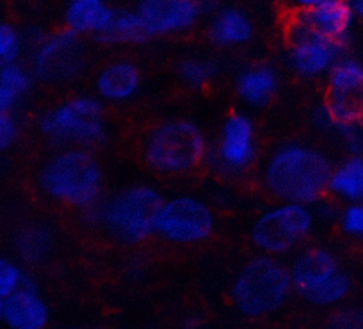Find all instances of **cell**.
Segmentation results:
<instances>
[{
    "instance_id": "7402d4cb",
    "label": "cell",
    "mask_w": 363,
    "mask_h": 329,
    "mask_svg": "<svg viewBox=\"0 0 363 329\" xmlns=\"http://www.w3.org/2000/svg\"><path fill=\"white\" fill-rule=\"evenodd\" d=\"M13 247L23 264L40 265L50 257L54 247V233L41 223H29L18 228L13 239Z\"/></svg>"
},
{
    "instance_id": "ffe728a7",
    "label": "cell",
    "mask_w": 363,
    "mask_h": 329,
    "mask_svg": "<svg viewBox=\"0 0 363 329\" xmlns=\"http://www.w3.org/2000/svg\"><path fill=\"white\" fill-rule=\"evenodd\" d=\"M207 38L219 48L246 47L255 38L253 20L239 8L216 9L207 23Z\"/></svg>"
},
{
    "instance_id": "4316f807",
    "label": "cell",
    "mask_w": 363,
    "mask_h": 329,
    "mask_svg": "<svg viewBox=\"0 0 363 329\" xmlns=\"http://www.w3.org/2000/svg\"><path fill=\"white\" fill-rule=\"evenodd\" d=\"M337 226L344 237L363 242V201L349 203L338 210Z\"/></svg>"
},
{
    "instance_id": "6da1fadb",
    "label": "cell",
    "mask_w": 363,
    "mask_h": 329,
    "mask_svg": "<svg viewBox=\"0 0 363 329\" xmlns=\"http://www.w3.org/2000/svg\"><path fill=\"white\" fill-rule=\"evenodd\" d=\"M333 162L317 146L285 141L262 159L258 184L274 201L313 206L328 196Z\"/></svg>"
},
{
    "instance_id": "2e32d148",
    "label": "cell",
    "mask_w": 363,
    "mask_h": 329,
    "mask_svg": "<svg viewBox=\"0 0 363 329\" xmlns=\"http://www.w3.org/2000/svg\"><path fill=\"white\" fill-rule=\"evenodd\" d=\"M50 308L33 279L4 299L2 325L6 329H47Z\"/></svg>"
},
{
    "instance_id": "ba28073f",
    "label": "cell",
    "mask_w": 363,
    "mask_h": 329,
    "mask_svg": "<svg viewBox=\"0 0 363 329\" xmlns=\"http://www.w3.org/2000/svg\"><path fill=\"white\" fill-rule=\"evenodd\" d=\"M315 221L313 206L277 201L255 219L250 240L262 255L278 258L301 246L315 228Z\"/></svg>"
},
{
    "instance_id": "8fae6325",
    "label": "cell",
    "mask_w": 363,
    "mask_h": 329,
    "mask_svg": "<svg viewBox=\"0 0 363 329\" xmlns=\"http://www.w3.org/2000/svg\"><path fill=\"white\" fill-rule=\"evenodd\" d=\"M23 36L30 47L29 66L36 80L48 86H61L72 82L82 73L86 65L79 34L62 27L48 34Z\"/></svg>"
},
{
    "instance_id": "52a82bcc",
    "label": "cell",
    "mask_w": 363,
    "mask_h": 329,
    "mask_svg": "<svg viewBox=\"0 0 363 329\" xmlns=\"http://www.w3.org/2000/svg\"><path fill=\"white\" fill-rule=\"evenodd\" d=\"M291 279L294 292L315 308L344 303L351 294V278L342 271L338 258L330 250L312 246L292 260Z\"/></svg>"
},
{
    "instance_id": "484cf974",
    "label": "cell",
    "mask_w": 363,
    "mask_h": 329,
    "mask_svg": "<svg viewBox=\"0 0 363 329\" xmlns=\"http://www.w3.org/2000/svg\"><path fill=\"white\" fill-rule=\"evenodd\" d=\"M26 36L9 22H0V66L20 61L26 50Z\"/></svg>"
},
{
    "instance_id": "5b68a950",
    "label": "cell",
    "mask_w": 363,
    "mask_h": 329,
    "mask_svg": "<svg viewBox=\"0 0 363 329\" xmlns=\"http://www.w3.org/2000/svg\"><path fill=\"white\" fill-rule=\"evenodd\" d=\"M162 201L164 196L153 185H127L100 199L95 228L118 246H141L153 239V221Z\"/></svg>"
},
{
    "instance_id": "4dcf8cb0",
    "label": "cell",
    "mask_w": 363,
    "mask_h": 329,
    "mask_svg": "<svg viewBox=\"0 0 363 329\" xmlns=\"http://www.w3.org/2000/svg\"><path fill=\"white\" fill-rule=\"evenodd\" d=\"M20 101H22V98L16 96L13 91L0 84V113H13L18 107Z\"/></svg>"
},
{
    "instance_id": "4fadbf2b",
    "label": "cell",
    "mask_w": 363,
    "mask_h": 329,
    "mask_svg": "<svg viewBox=\"0 0 363 329\" xmlns=\"http://www.w3.org/2000/svg\"><path fill=\"white\" fill-rule=\"evenodd\" d=\"M324 108L338 125H354L363 121V62L354 57H344L324 77Z\"/></svg>"
},
{
    "instance_id": "44dd1931",
    "label": "cell",
    "mask_w": 363,
    "mask_h": 329,
    "mask_svg": "<svg viewBox=\"0 0 363 329\" xmlns=\"http://www.w3.org/2000/svg\"><path fill=\"white\" fill-rule=\"evenodd\" d=\"M328 196L342 205L363 201V155L347 153L340 162L333 164Z\"/></svg>"
},
{
    "instance_id": "d590c367",
    "label": "cell",
    "mask_w": 363,
    "mask_h": 329,
    "mask_svg": "<svg viewBox=\"0 0 363 329\" xmlns=\"http://www.w3.org/2000/svg\"><path fill=\"white\" fill-rule=\"evenodd\" d=\"M362 123H363V121H362Z\"/></svg>"
},
{
    "instance_id": "836d02e7",
    "label": "cell",
    "mask_w": 363,
    "mask_h": 329,
    "mask_svg": "<svg viewBox=\"0 0 363 329\" xmlns=\"http://www.w3.org/2000/svg\"><path fill=\"white\" fill-rule=\"evenodd\" d=\"M2 317H4V299H0V325H2Z\"/></svg>"
},
{
    "instance_id": "f1b7e54d",
    "label": "cell",
    "mask_w": 363,
    "mask_h": 329,
    "mask_svg": "<svg viewBox=\"0 0 363 329\" xmlns=\"http://www.w3.org/2000/svg\"><path fill=\"white\" fill-rule=\"evenodd\" d=\"M20 135V125L13 113H0V153L8 152L16 145Z\"/></svg>"
},
{
    "instance_id": "1f68e13d",
    "label": "cell",
    "mask_w": 363,
    "mask_h": 329,
    "mask_svg": "<svg viewBox=\"0 0 363 329\" xmlns=\"http://www.w3.org/2000/svg\"><path fill=\"white\" fill-rule=\"evenodd\" d=\"M289 2H291V6L296 11H303V9H310L313 8V6L323 4L326 0H289Z\"/></svg>"
},
{
    "instance_id": "ac0fdd59",
    "label": "cell",
    "mask_w": 363,
    "mask_h": 329,
    "mask_svg": "<svg viewBox=\"0 0 363 329\" xmlns=\"http://www.w3.org/2000/svg\"><path fill=\"white\" fill-rule=\"evenodd\" d=\"M141 87V69L127 59H120V61H113L102 66L95 77V94L104 104H128L138 96Z\"/></svg>"
},
{
    "instance_id": "603a6c76",
    "label": "cell",
    "mask_w": 363,
    "mask_h": 329,
    "mask_svg": "<svg viewBox=\"0 0 363 329\" xmlns=\"http://www.w3.org/2000/svg\"><path fill=\"white\" fill-rule=\"evenodd\" d=\"M148 40V34H146L135 9H132V11H116L109 29L102 36L96 38V41H100V43L113 45V47L141 45Z\"/></svg>"
},
{
    "instance_id": "3957f363",
    "label": "cell",
    "mask_w": 363,
    "mask_h": 329,
    "mask_svg": "<svg viewBox=\"0 0 363 329\" xmlns=\"http://www.w3.org/2000/svg\"><path fill=\"white\" fill-rule=\"evenodd\" d=\"M208 143L203 128L187 118H169L150 125L139 139V157L146 169L162 178H184L207 166Z\"/></svg>"
},
{
    "instance_id": "d6a6232c",
    "label": "cell",
    "mask_w": 363,
    "mask_h": 329,
    "mask_svg": "<svg viewBox=\"0 0 363 329\" xmlns=\"http://www.w3.org/2000/svg\"><path fill=\"white\" fill-rule=\"evenodd\" d=\"M349 6H351L352 13L358 20H363V0H347Z\"/></svg>"
},
{
    "instance_id": "7c38bea8",
    "label": "cell",
    "mask_w": 363,
    "mask_h": 329,
    "mask_svg": "<svg viewBox=\"0 0 363 329\" xmlns=\"http://www.w3.org/2000/svg\"><path fill=\"white\" fill-rule=\"evenodd\" d=\"M285 65L298 79H324L345 55V45L328 40L291 16L285 26Z\"/></svg>"
},
{
    "instance_id": "d4e9b609",
    "label": "cell",
    "mask_w": 363,
    "mask_h": 329,
    "mask_svg": "<svg viewBox=\"0 0 363 329\" xmlns=\"http://www.w3.org/2000/svg\"><path fill=\"white\" fill-rule=\"evenodd\" d=\"M34 82H36V77H34L33 69L29 65H23L22 61H13L0 66V84L13 91L22 100L30 93Z\"/></svg>"
},
{
    "instance_id": "e575fe53",
    "label": "cell",
    "mask_w": 363,
    "mask_h": 329,
    "mask_svg": "<svg viewBox=\"0 0 363 329\" xmlns=\"http://www.w3.org/2000/svg\"><path fill=\"white\" fill-rule=\"evenodd\" d=\"M72 329H79V328H72Z\"/></svg>"
},
{
    "instance_id": "30bf717a",
    "label": "cell",
    "mask_w": 363,
    "mask_h": 329,
    "mask_svg": "<svg viewBox=\"0 0 363 329\" xmlns=\"http://www.w3.org/2000/svg\"><path fill=\"white\" fill-rule=\"evenodd\" d=\"M214 232V210L193 194L164 198L153 221V239L169 246H196L207 242Z\"/></svg>"
},
{
    "instance_id": "cb8c5ba5",
    "label": "cell",
    "mask_w": 363,
    "mask_h": 329,
    "mask_svg": "<svg viewBox=\"0 0 363 329\" xmlns=\"http://www.w3.org/2000/svg\"><path fill=\"white\" fill-rule=\"evenodd\" d=\"M219 75L218 62L203 57L180 59L174 66V77L182 86L189 89H201Z\"/></svg>"
},
{
    "instance_id": "277c9868",
    "label": "cell",
    "mask_w": 363,
    "mask_h": 329,
    "mask_svg": "<svg viewBox=\"0 0 363 329\" xmlns=\"http://www.w3.org/2000/svg\"><path fill=\"white\" fill-rule=\"evenodd\" d=\"M36 130L54 148L95 150L109 139L106 104L96 94H72L45 108Z\"/></svg>"
},
{
    "instance_id": "9c48e42d",
    "label": "cell",
    "mask_w": 363,
    "mask_h": 329,
    "mask_svg": "<svg viewBox=\"0 0 363 329\" xmlns=\"http://www.w3.org/2000/svg\"><path fill=\"white\" fill-rule=\"evenodd\" d=\"M260 159L257 125L246 113H232L223 120L218 138L208 148L207 167L225 180H242Z\"/></svg>"
},
{
    "instance_id": "d6986e66",
    "label": "cell",
    "mask_w": 363,
    "mask_h": 329,
    "mask_svg": "<svg viewBox=\"0 0 363 329\" xmlns=\"http://www.w3.org/2000/svg\"><path fill=\"white\" fill-rule=\"evenodd\" d=\"M116 9L107 0H66L62 27L79 36H102L113 23Z\"/></svg>"
},
{
    "instance_id": "8992f818",
    "label": "cell",
    "mask_w": 363,
    "mask_h": 329,
    "mask_svg": "<svg viewBox=\"0 0 363 329\" xmlns=\"http://www.w3.org/2000/svg\"><path fill=\"white\" fill-rule=\"evenodd\" d=\"M291 271L277 257L258 255L247 260L230 285V299L240 315L267 317L280 311L291 299Z\"/></svg>"
},
{
    "instance_id": "e0dca14e",
    "label": "cell",
    "mask_w": 363,
    "mask_h": 329,
    "mask_svg": "<svg viewBox=\"0 0 363 329\" xmlns=\"http://www.w3.org/2000/svg\"><path fill=\"white\" fill-rule=\"evenodd\" d=\"M292 16L313 33L344 45L351 36L356 20L347 0H326L323 4L303 11L294 9Z\"/></svg>"
},
{
    "instance_id": "7a4b0ae2",
    "label": "cell",
    "mask_w": 363,
    "mask_h": 329,
    "mask_svg": "<svg viewBox=\"0 0 363 329\" xmlns=\"http://www.w3.org/2000/svg\"><path fill=\"white\" fill-rule=\"evenodd\" d=\"M43 199L77 213L104 198V169L93 150L55 148L34 174Z\"/></svg>"
},
{
    "instance_id": "5bb4252c",
    "label": "cell",
    "mask_w": 363,
    "mask_h": 329,
    "mask_svg": "<svg viewBox=\"0 0 363 329\" xmlns=\"http://www.w3.org/2000/svg\"><path fill=\"white\" fill-rule=\"evenodd\" d=\"M139 18L148 38H166L189 33L205 13L203 0H139Z\"/></svg>"
},
{
    "instance_id": "9a60e30c",
    "label": "cell",
    "mask_w": 363,
    "mask_h": 329,
    "mask_svg": "<svg viewBox=\"0 0 363 329\" xmlns=\"http://www.w3.org/2000/svg\"><path fill=\"white\" fill-rule=\"evenodd\" d=\"M280 72L269 62L242 66L233 77V94L242 107L251 111L269 107L280 93Z\"/></svg>"
},
{
    "instance_id": "83f0119b",
    "label": "cell",
    "mask_w": 363,
    "mask_h": 329,
    "mask_svg": "<svg viewBox=\"0 0 363 329\" xmlns=\"http://www.w3.org/2000/svg\"><path fill=\"white\" fill-rule=\"evenodd\" d=\"M29 279L22 265L13 258L0 255V299H6Z\"/></svg>"
},
{
    "instance_id": "f546056e",
    "label": "cell",
    "mask_w": 363,
    "mask_h": 329,
    "mask_svg": "<svg viewBox=\"0 0 363 329\" xmlns=\"http://www.w3.org/2000/svg\"><path fill=\"white\" fill-rule=\"evenodd\" d=\"M330 329H363V311H344L331 318Z\"/></svg>"
}]
</instances>
